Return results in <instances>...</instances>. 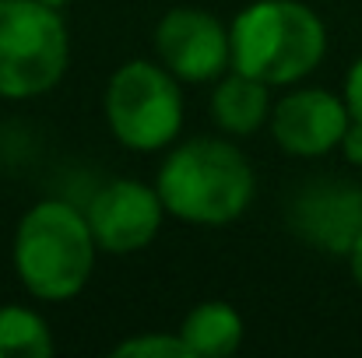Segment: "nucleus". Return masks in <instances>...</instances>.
<instances>
[{
  "label": "nucleus",
  "mask_w": 362,
  "mask_h": 358,
  "mask_svg": "<svg viewBox=\"0 0 362 358\" xmlns=\"http://www.w3.org/2000/svg\"><path fill=\"white\" fill-rule=\"evenodd\" d=\"M165 211L190 225H229L253 201V169L229 141L201 137L180 144L158 169Z\"/></svg>",
  "instance_id": "nucleus-1"
},
{
  "label": "nucleus",
  "mask_w": 362,
  "mask_h": 358,
  "mask_svg": "<svg viewBox=\"0 0 362 358\" xmlns=\"http://www.w3.org/2000/svg\"><path fill=\"white\" fill-rule=\"evenodd\" d=\"M95 236L88 218L64 201L35 204L14 236V267L35 299H74L92 274Z\"/></svg>",
  "instance_id": "nucleus-3"
},
{
  "label": "nucleus",
  "mask_w": 362,
  "mask_h": 358,
  "mask_svg": "<svg viewBox=\"0 0 362 358\" xmlns=\"http://www.w3.org/2000/svg\"><path fill=\"white\" fill-rule=\"evenodd\" d=\"M233 71L264 85H292L306 78L327 49L324 21L299 0H257L229 28Z\"/></svg>",
  "instance_id": "nucleus-2"
},
{
  "label": "nucleus",
  "mask_w": 362,
  "mask_h": 358,
  "mask_svg": "<svg viewBox=\"0 0 362 358\" xmlns=\"http://www.w3.org/2000/svg\"><path fill=\"white\" fill-rule=\"evenodd\" d=\"M190 355H233L243 341V320L229 302H201L180 327Z\"/></svg>",
  "instance_id": "nucleus-10"
},
{
  "label": "nucleus",
  "mask_w": 362,
  "mask_h": 358,
  "mask_svg": "<svg viewBox=\"0 0 362 358\" xmlns=\"http://www.w3.org/2000/svg\"><path fill=\"white\" fill-rule=\"evenodd\" d=\"M155 49L162 56V67L180 81H215L233 64L226 25L197 7L169 11L155 28Z\"/></svg>",
  "instance_id": "nucleus-6"
},
{
  "label": "nucleus",
  "mask_w": 362,
  "mask_h": 358,
  "mask_svg": "<svg viewBox=\"0 0 362 358\" xmlns=\"http://www.w3.org/2000/svg\"><path fill=\"white\" fill-rule=\"evenodd\" d=\"M106 119L113 137L134 151L165 148L183 123L176 78L148 60L123 64L106 88Z\"/></svg>",
  "instance_id": "nucleus-5"
},
{
  "label": "nucleus",
  "mask_w": 362,
  "mask_h": 358,
  "mask_svg": "<svg viewBox=\"0 0 362 358\" xmlns=\"http://www.w3.org/2000/svg\"><path fill=\"white\" fill-rule=\"evenodd\" d=\"M117 358H190L183 338L173 334H144V338H130L113 348Z\"/></svg>",
  "instance_id": "nucleus-13"
},
{
  "label": "nucleus",
  "mask_w": 362,
  "mask_h": 358,
  "mask_svg": "<svg viewBox=\"0 0 362 358\" xmlns=\"http://www.w3.org/2000/svg\"><path fill=\"white\" fill-rule=\"evenodd\" d=\"M211 113L226 133H253L267 117V85L233 71L229 78L218 81Z\"/></svg>",
  "instance_id": "nucleus-11"
},
{
  "label": "nucleus",
  "mask_w": 362,
  "mask_h": 358,
  "mask_svg": "<svg viewBox=\"0 0 362 358\" xmlns=\"http://www.w3.org/2000/svg\"><path fill=\"white\" fill-rule=\"evenodd\" d=\"M53 338L39 313L25 306L0 309V358H49Z\"/></svg>",
  "instance_id": "nucleus-12"
},
{
  "label": "nucleus",
  "mask_w": 362,
  "mask_h": 358,
  "mask_svg": "<svg viewBox=\"0 0 362 358\" xmlns=\"http://www.w3.org/2000/svg\"><path fill=\"white\" fill-rule=\"evenodd\" d=\"M338 148L345 151V158L352 165H362V119L352 117V123H349V130H345V137H341Z\"/></svg>",
  "instance_id": "nucleus-15"
},
{
  "label": "nucleus",
  "mask_w": 362,
  "mask_h": 358,
  "mask_svg": "<svg viewBox=\"0 0 362 358\" xmlns=\"http://www.w3.org/2000/svg\"><path fill=\"white\" fill-rule=\"evenodd\" d=\"M42 4H49V7H64V4H71V0H42Z\"/></svg>",
  "instance_id": "nucleus-17"
},
{
  "label": "nucleus",
  "mask_w": 362,
  "mask_h": 358,
  "mask_svg": "<svg viewBox=\"0 0 362 358\" xmlns=\"http://www.w3.org/2000/svg\"><path fill=\"white\" fill-rule=\"evenodd\" d=\"M349 123H352V113L345 99L324 88H303V92L285 95L274 106L271 130H274V141L288 155L313 158V155H327L331 148H338Z\"/></svg>",
  "instance_id": "nucleus-9"
},
{
  "label": "nucleus",
  "mask_w": 362,
  "mask_h": 358,
  "mask_svg": "<svg viewBox=\"0 0 362 358\" xmlns=\"http://www.w3.org/2000/svg\"><path fill=\"white\" fill-rule=\"evenodd\" d=\"M67 28L42 0H0V95L32 99L67 71Z\"/></svg>",
  "instance_id": "nucleus-4"
},
{
  "label": "nucleus",
  "mask_w": 362,
  "mask_h": 358,
  "mask_svg": "<svg viewBox=\"0 0 362 358\" xmlns=\"http://www.w3.org/2000/svg\"><path fill=\"white\" fill-rule=\"evenodd\" d=\"M292 232L320 253L349 256L362 232V186L345 179H313L306 183L288 208Z\"/></svg>",
  "instance_id": "nucleus-7"
},
{
  "label": "nucleus",
  "mask_w": 362,
  "mask_h": 358,
  "mask_svg": "<svg viewBox=\"0 0 362 358\" xmlns=\"http://www.w3.org/2000/svg\"><path fill=\"white\" fill-rule=\"evenodd\" d=\"M162 215H165V204H162L158 190H151L137 179H113L92 197L85 218H88V229H92L99 249L137 253L155 239Z\"/></svg>",
  "instance_id": "nucleus-8"
},
{
  "label": "nucleus",
  "mask_w": 362,
  "mask_h": 358,
  "mask_svg": "<svg viewBox=\"0 0 362 358\" xmlns=\"http://www.w3.org/2000/svg\"><path fill=\"white\" fill-rule=\"evenodd\" d=\"M345 102H349V113L356 119H362V56L352 64L349 71V81H345Z\"/></svg>",
  "instance_id": "nucleus-14"
},
{
  "label": "nucleus",
  "mask_w": 362,
  "mask_h": 358,
  "mask_svg": "<svg viewBox=\"0 0 362 358\" xmlns=\"http://www.w3.org/2000/svg\"><path fill=\"white\" fill-rule=\"evenodd\" d=\"M349 263H352V278L362 285V232L356 236V242H352V249H349Z\"/></svg>",
  "instance_id": "nucleus-16"
}]
</instances>
